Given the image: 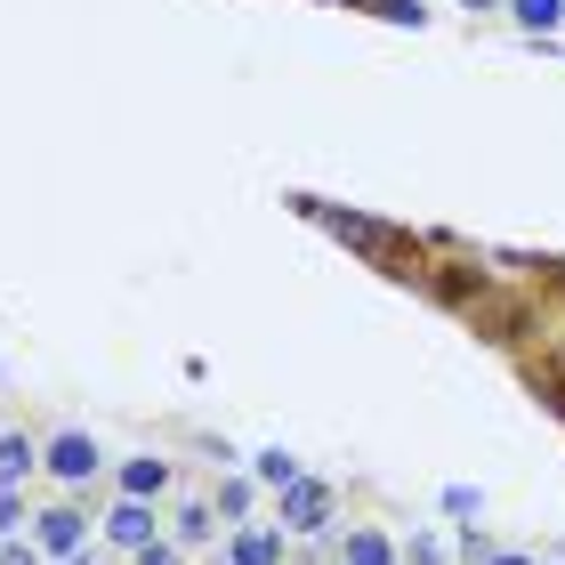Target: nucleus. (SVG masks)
Listing matches in <instances>:
<instances>
[{"label":"nucleus","mask_w":565,"mask_h":565,"mask_svg":"<svg viewBox=\"0 0 565 565\" xmlns=\"http://www.w3.org/2000/svg\"><path fill=\"white\" fill-rule=\"evenodd\" d=\"M33 460H41V452L24 445V436H0V493H9V484H17L24 469H33Z\"/></svg>","instance_id":"6"},{"label":"nucleus","mask_w":565,"mask_h":565,"mask_svg":"<svg viewBox=\"0 0 565 565\" xmlns=\"http://www.w3.org/2000/svg\"><path fill=\"white\" fill-rule=\"evenodd\" d=\"M49 469H57L65 484H82V477H97V445L89 436H57V445H49Z\"/></svg>","instance_id":"2"},{"label":"nucleus","mask_w":565,"mask_h":565,"mask_svg":"<svg viewBox=\"0 0 565 565\" xmlns=\"http://www.w3.org/2000/svg\"><path fill=\"white\" fill-rule=\"evenodd\" d=\"M275 557H282L275 525H243V533H235V565H275Z\"/></svg>","instance_id":"5"},{"label":"nucleus","mask_w":565,"mask_h":565,"mask_svg":"<svg viewBox=\"0 0 565 565\" xmlns=\"http://www.w3.org/2000/svg\"><path fill=\"white\" fill-rule=\"evenodd\" d=\"M17 525H24V501H17V493H0V533H17Z\"/></svg>","instance_id":"11"},{"label":"nucleus","mask_w":565,"mask_h":565,"mask_svg":"<svg viewBox=\"0 0 565 565\" xmlns=\"http://www.w3.org/2000/svg\"><path fill=\"white\" fill-rule=\"evenodd\" d=\"M348 565H388V542H380V533H355V542H348Z\"/></svg>","instance_id":"9"},{"label":"nucleus","mask_w":565,"mask_h":565,"mask_svg":"<svg viewBox=\"0 0 565 565\" xmlns=\"http://www.w3.org/2000/svg\"><path fill=\"white\" fill-rule=\"evenodd\" d=\"M259 477H267V484H299V460H282V452H267V460H259Z\"/></svg>","instance_id":"10"},{"label":"nucleus","mask_w":565,"mask_h":565,"mask_svg":"<svg viewBox=\"0 0 565 565\" xmlns=\"http://www.w3.org/2000/svg\"><path fill=\"white\" fill-rule=\"evenodd\" d=\"M138 565H178V550H138Z\"/></svg>","instance_id":"12"},{"label":"nucleus","mask_w":565,"mask_h":565,"mask_svg":"<svg viewBox=\"0 0 565 565\" xmlns=\"http://www.w3.org/2000/svg\"><path fill=\"white\" fill-rule=\"evenodd\" d=\"M0 565H33V550H0Z\"/></svg>","instance_id":"13"},{"label":"nucleus","mask_w":565,"mask_h":565,"mask_svg":"<svg viewBox=\"0 0 565 565\" xmlns=\"http://www.w3.org/2000/svg\"><path fill=\"white\" fill-rule=\"evenodd\" d=\"M282 525L291 533H323L331 525V493L323 484H282Z\"/></svg>","instance_id":"1"},{"label":"nucleus","mask_w":565,"mask_h":565,"mask_svg":"<svg viewBox=\"0 0 565 565\" xmlns=\"http://www.w3.org/2000/svg\"><path fill=\"white\" fill-rule=\"evenodd\" d=\"M121 484H130V501H146V493H162V484H170V469H162V460H130Z\"/></svg>","instance_id":"7"},{"label":"nucleus","mask_w":565,"mask_h":565,"mask_svg":"<svg viewBox=\"0 0 565 565\" xmlns=\"http://www.w3.org/2000/svg\"><path fill=\"white\" fill-rule=\"evenodd\" d=\"M65 565H97V557H65Z\"/></svg>","instance_id":"15"},{"label":"nucleus","mask_w":565,"mask_h":565,"mask_svg":"<svg viewBox=\"0 0 565 565\" xmlns=\"http://www.w3.org/2000/svg\"><path fill=\"white\" fill-rule=\"evenodd\" d=\"M518 9V24H533V33H550V24L565 17V0H509Z\"/></svg>","instance_id":"8"},{"label":"nucleus","mask_w":565,"mask_h":565,"mask_svg":"<svg viewBox=\"0 0 565 565\" xmlns=\"http://www.w3.org/2000/svg\"><path fill=\"white\" fill-rule=\"evenodd\" d=\"M469 9H493V0H469Z\"/></svg>","instance_id":"16"},{"label":"nucleus","mask_w":565,"mask_h":565,"mask_svg":"<svg viewBox=\"0 0 565 565\" xmlns=\"http://www.w3.org/2000/svg\"><path fill=\"white\" fill-rule=\"evenodd\" d=\"M493 565H533V557H493Z\"/></svg>","instance_id":"14"},{"label":"nucleus","mask_w":565,"mask_h":565,"mask_svg":"<svg viewBox=\"0 0 565 565\" xmlns=\"http://www.w3.org/2000/svg\"><path fill=\"white\" fill-rule=\"evenodd\" d=\"M41 550L82 557V518H73V509H49V518H41Z\"/></svg>","instance_id":"3"},{"label":"nucleus","mask_w":565,"mask_h":565,"mask_svg":"<svg viewBox=\"0 0 565 565\" xmlns=\"http://www.w3.org/2000/svg\"><path fill=\"white\" fill-rule=\"evenodd\" d=\"M114 542H121V550H153V518H146V501H121V509H114Z\"/></svg>","instance_id":"4"}]
</instances>
